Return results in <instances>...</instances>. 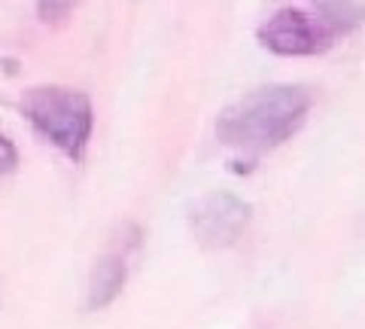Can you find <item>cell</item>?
Masks as SVG:
<instances>
[{"label":"cell","mask_w":365,"mask_h":329,"mask_svg":"<svg viewBox=\"0 0 365 329\" xmlns=\"http://www.w3.org/2000/svg\"><path fill=\"white\" fill-rule=\"evenodd\" d=\"M21 113L46 141L73 162L86 156L91 126H95V110L86 92L64 86H37L21 98Z\"/></svg>","instance_id":"cell-2"},{"label":"cell","mask_w":365,"mask_h":329,"mask_svg":"<svg viewBox=\"0 0 365 329\" xmlns=\"http://www.w3.org/2000/svg\"><path fill=\"white\" fill-rule=\"evenodd\" d=\"M314 98L302 86H265L228 104L216 119L220 143L259 158L299 134Z\"/></svg>","instance_id":"cell-1"},{"label":"cell","mask_w":365,"mask_h":329,"mask_svg":"<svg viewBox=\"0 0 365 329\" xmlns=\"http://www.w3.org/2000/svg\"><path fill=\"white\" fill-rule=\"evenodd\" d=\"M307 4H314L317 13L326 21H332L341 34L362 25L365 19V0H307Z\"/></svg>","instance_id":"cell-6"},{"label":"cell","mask_w":365,"mask_h":329,"mask_svg":"<svg viewBox=\"0 0 365 329\" xmlns=\"http://www.w3.org/2000/svg\"><path fill=\"white\" fill-rule=\"evenodd\" d=\"M19 168V150L16 143L0 134V174H13Z\"/></svg>","instance_id":"cell-8"},{"label":"cell","mask_w":365,"mask_h":329,"mask_svg":"<svg viewBox=\"0 0 365 329\" xmlns=\"http://www.w3.org/2000/svg\"><path fill=\"white\" fill-rule=\"evenodd\" d=\"M83 0H37V16L46 25H61Z\"/></svg>","instance_id":"cell-7"},{"label":"cell","mask_w":365,"mask_h":329,"mask_svg":"<svg viewBox=\"0 0 365 329\" xmlns=\"http://www.w3.org/2000/svg\"><path fill=\"white\" fill-rule=\"evenodd\" d=\"M250 226V204L232 192H210L189 208V229L198 244L210 250H225L237 244Z\"/></svg>","instance_id":"cell-4"},{"label":"cell","mask_w":365,"mask_h":329,"mask_svg":"<svg viewBox=\"0 0 365 329\" xmlns=\"http://www.w3.org/2000/svg\"><path fill=\"white\" fill-rule=\"evenodd\" d=\"M256 37L274 55H283V59H311V55L329 52L338 43V37H344V34L319 13H304V9L287 6L262 21Z\"/></svg>","instance_id":"cell-3"},{"label":"cell","mask_w":365,"mask_h":329,"mask_svg":"<svg viewBox=\"0 0 365 329\" xmlns=\"http://www.w3.org/2000/svg\"><path fill=\"white\" fill-rule=\"evenodd\" d=\"M128 278V265H125V253H107L101 256L88 278V296H86V308L88 311H101L110 302H116V296L125 287Z\"/></svg>","instance_id":"cell-5"}]
</instances>
